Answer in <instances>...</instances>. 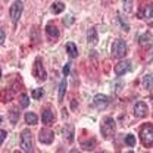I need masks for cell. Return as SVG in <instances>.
I'll return each instance as SVG.
<instances>
[{
  "label": "cell",
  "instance_id": "obj_15",
  "mask_svg": "<svg viewBox=\"0 0 153 153\" xmlns=\"http://www.w3.org/2000/svg\"><path fill=\"white\" fill-rule=\"evenodd\" d=\"M63 10H65V3H62V1H55V3L52 4V12H53L55 15L62 13Z\"/></svg>",
  "mask_w": 153,
  "mask_h": 153
},
{
  "label": "cell",
  "instance_id": "obj_20",
  "mask_svg": "<svg viewBox=\"0 0 153 153\" xmlns=\"http://www.w3.org/2000/svg\"><path fill=\"white\" fill-rule=\"evenodd\" d=\"M81 146H82V149L84 150H88V152H91L93 149L96 147V140H90V141H84V143H81Z\"/></svg>",
  "mask_w": 153,
  "mask_h": 153
},
{
  "label": "cell",
  "instance_id": "obj_11",
  "mask_svg": "<svg viewBox=\"0 0 153 153\" xmlns=\"http://www.w3.org/2000/svg\"><path fill=\"white\" fill-rule=\"evenodd\" d=\"M46 33H47V37L50 38V40H56L59 38V30H57V27L55 24H47L46 25Z\"/></svg>",
  "mask_w": 153,
  "mask_h": 153
},
{
  "label": "cell",
  "instance_id": "obj_34",
  "mask_svg": "<svg viewBox=\"0 0 153 153\" xmlns=\"http://www.w3.org/2000/svg\"><path fill=\"white\" fill-rule=\"evenodd\" d=\"M13 153H21V152H18V150H15V152H13Z\"/></svg>",
  "mask_w": 153,
  "mask_h": 153
},
{
  "label": "cell",
  "instance_id": "obj_6",
  "mask_svg": "<svg viewBox=\"0 0 153 153\" xmlns=\"http://www.w3.org/2000/svg\"><path fill=\"white\" fill-rule=\"evenodd\" d=\"M38 140H40V143H43V144H52L53 140H55V134H53L52 130H49V128H41L40 133H38Z\"/></svg>",
  "mask_w": 153,
  "mask_h": 153
},
{
  "label": "cell",
  "instance_id": "obj_33",
  "mask_svg": "<svg viewBox=\"0 0 153 153\" xmlns=\"http://www.w3.org/2000/svg\"><path fill=\"white\" fill-rule=\"evenodd\" d=\"M127 153H134V152H133V150H130V152H127Z\"/></svg>",
  "mask_w": 153,
  "mask_h": 153
},
{
  "label": "cell",
  "instance_id": "obj_27",
  "mask_svg": "<svg viewBox=\"0 0 153 153\" xmlns=\"http://www.w3.org/2000/svg\"><path fill=\"white\" fill-rule=\"evenodd\" d=\"M69 69H71V63H65V66H63V69H62L63 76H68V74H69Z\"/></svg>",
  "mask_w": 153,
  "mask_h": 153
},
{
  "label": "cell",
  "instance_id": "obj_23",
  "mask_svg": "<svg viewBox=\"0 0 153 153\" xmlns=\"http://www.w3.org/2000/svg\"><path fill=\"white\" fill-rule=\"evenodd\" d=\"M19 103H21L22 108H28V105H30V97L27 94H21V97H19Z\"/></svg>",
  "mask_w": 153,
  "mask_h": 153
},
{
  "label": "cell",
  "instance_id": "obj_36",
  "mask_svg": "<svg viewBox=\"0 0 153 153\" xmlns=\"http://www.w3.org/2000/svg\"><path fill=\"white\" fill-rule=\"evenodd\" d=\"M152 102H153V96H152Z\"/></svg>",
  "mask_w": 153,
  "mask_h": 153
},
{
  "label": "cell",
  "instance_id": "obj_32",
  "mask_svg": "<svg viewBox=\"0 0 153 153\" xmlns=\"http://www.w3.org/2000/svg\"><path fill=\"white\" fill-rule=\"evenodd\" d=\"M0 79H1V66H0Z\"/></svg>",
  "mask_w": 153,
  "mask_h": 153
},
{
  "label": "cell",
  "instance_id": "obj_24",
  "mask_svg": "<svg viewBox=\"0 0 153 153\" xmlns=\"http://www.w3.org/2000/svg\"><path fill=\"white\" fill-rule=\"evenodd\" d=\"M43 94H44V90H43V88H34V90H33V93H31L33 99H41Z\"/></svg>",
  "mask_w": 153,
  "mask_h": 153
},
{
  "label": "cell",
  "instance_id": "obj_12",
  "mask_svg": "<svg viewBox=\"0 0 153 153\" xmlns=\"http://www.w3.org/2000/svg\"><path fill=\"white\" fill-rule=\"evenodd\" d=\"M41 121H43V124H46V125L53 124V121H55V114H53V111L46 109V111L43 112V115H41Z\"/></svg>",
  "mask_w": 153,
  "mask_h": 153
},
{
  "label": "cell",
  "instance_id": "obj_22",
  "mask_svg": "<svg viewBox=\"0 0 153 153\" xmlns=\"http://www.w3.org/2000/svg\"><path fill=\"white\" fill-rule=\"evenodd\" d=\"M150 40H152V36H150V33H144L141 37H140V44H143V46H146V44H149L150 43Z\"/></svg>",
  "mask_w": 153,
  "mask_h": 153
},
{
  "label": "cell",
  "instance_id": "obj_4",
  "mask_svg": "<svg viewBox=\"0 0 153 153\" xmlns=\"http://www.w3.org/2000/svg\"><path fill=\"white\" fill-rule=\"evenodd\" d=\"M127 43L124 40H115L114 44H112V56L115 57H124L127 55Z\"/></svg>",
  "mask_w": 153,
  "mask_h": 153
},
{
  "label": "cell",
  "instance_id": "obj_18",
  "mask_svg": "<svg viewBox=\"0 0 153 153\" xmlns=\"http://www.w3.org/2000/svg\"><path fill=\"white\" fill-rule=\"evenodd\" d=\"M143 85L144 88H153V74H146L143 76Z\"/></svg>",
  "mask_w": 153,
  "mask_h": 153
},
{
  "label": "cell",
  "instance_id": "obj_16",
  "mask_svg": "<svg viewBox=\"0 0 153 153\" xmlns=\"http://www.w3.org/2000/svg\"><path fill=\"white\" fill-rule=\"evenodd\" d=\"M65 93H66V78H63V79L60 81V84H59V93H57L59 100H63Z\"/></svg>",
  "mask_w": 153,
  "mask_h": 153
},
{
  "label": "cell",
  "instance_id": "obj_17",
  "mask_svg": "<svg viewBox=\"0 0 153 153\" xmlns=\"http://www.w3.org/2000/svg\"><path fill=\"white\" fill-rule=\"evenodd\" d=\"M25 121H27V124H30V125H36L38 122V118L34 112H27V114H25Z\"/></svg>",
  "mask_w": 153,
  "mask_h": 153
},
{
  "label": "cell",
  "instance_id": "obj_28",
  "mask_svg": "<svg viewBox=\"0 0 153 153\" xmlns=\"http://www.w3.org/2000/svg\"><path fill=\"white\" fill-rule=\"evenodd\" d=\"M6 135H7L6 130H0V146H1V144H3V141L6 140Z\"/></svg>",
  "mask_w": 153,
  "mask_h": 153
},
{
  "label": "cell",
  "instance_id": "obj_37",
  "mask_svg": "<svg viewBox=\"0 0 153 153\" xmlns=\"http://www.w3.org/2000/svg\"><path fill=\"white\" fill-rule=\"evenodd\" d=\"M102 153H103V152H102Z\"/></svg>",
  "mask_w": 153,
  "mask_h": 153
},
{
  "label": "cell",
  "instance_id": "obj_2",
  "mask_svg": "<svg viewBox=\"0 0 153 153\" xmlns=\"http://www.w3.org/2000/svg\"><path fill=\"white\" fill-rule=\"evenodd\" d=\"M21 147L25 153H33L34 152V141H33V134L30 133V130H24L21 133Z\"/></svg>",
  "mask_w": 153,
  "mask_h": 153
},
{
  "label": "cell",
  "instance_id": "obj_25",
  "mask_svg": "<svg viewBox=\"0 0 153 153\" xmlns=\"http://www.w3.org/2000/svg\"><path fill=\"white\" fill-rule=\"evenodd\" d=\"M125 143H127L130 147H134V146H135V137H134L133 134H128V135L125 137Z\"/></svg>",
  "mask_w": 153,
  "mask_h": 153
},
{
  "label": "cell",
  "instance_id": "obj_31",
  "mask_svg": "<svg viewBox=\"0 0 153 153\" xmlns=\"http://www.w3.org/2000/svg\"><path fill=\"white\" fill-rule=\"evenodd\" d=\"M124 4H125V9H127V10H130V9H131V1H125Z\"/></svg>",
  "mask_w": 153,
  "mask_h": 153
},
{
  "label": "cell",
  "instance_id": "obj_10",
  "mask_svg": "<svg viewBox=\"0 0 153 153\" xmlns=\"http://www.w3.org/2000/svg\"><path fill=\"white\" fill-rule=\"evenodd\" d=\"M147 105L144 102H137L134 106V116L135 118H144L147 116Z\"/></svg>",
  "mask_w": 153,
  "mask_h": 153
},
{
  "label": "cell",
  "instance_id": "obj_14",
  "mask_svg": "<svg viewBox=\"0 0 153 153\" xmlns=\"http://www.w3.org/2000/svg\"><path fill=\"white\" fill-rule=\"evenodd\" d=\"M87 41L90 43V44H96L97 41H99V37H97V30L96 28H90L88 30V33H87Z\"/></svg>",
  "mask_w": 153,
  "mask_h": 153
},
{
  "label": "cell",
  "instance_id": "obj_13",
  "mask_svg": "<svg viewBox=\"0 0 153 153\" xmlns=\"http://www.w3.org/2000/svg\"><path fill=\"white\" fill-rule=\"evenodd\" d=\"M144 19H146V22L150 27H153V3H149L146 6V9H144Z\"/></svg>",
  "mask_w": 153,
  "mask_h": 153
},
{
  "label": "cell",
  "instance_id": "obj_30",
  "mask_svg": "<svg viewBox=\"0 0 153 153\" xmlns=\"http://www.w3.org/2000/svg\"><path fill=\"white\" fill-rule=\"evenodd\" d=\"M4 38H6V34H4V31L0 28V46L3 44V41H4Z\"/></svg>",
  "mask_w": 153,
  "mask_h": 153
},
{
  "label": "cell",
  "instance_id": "obj_21",
  "mask_svg": "<svg viewBox=\"0 0 153 153\" xmlns=\"http://www.w3.org/2000/svg\"><path fill=\"white\" fill-rule=\"evenodd\" d=\"M9 119H10V122L15 125L16 122H18V119H19V112L16 111V109H12L10 112H9Z\"/></svg>",
  "mask_w": 153,
  "mask_h": 153
},
{
  "label": "cell",
  "instance_id": "obj_26",
  "mask_svg": "<svg viewBox=\"0 0 153 153\" xmlns=\"http://www.w3.org/2000/svg\"><path fill=\"white\" fill-rule=\"evenodd\" d=\"M10 99H12V93L10 91H6V90H3V93H1V102H10Z\"/></svg>",
  "mask_w": 153,
  "mask_h": 153
},
{
  "label": "cell",
  "instance_id": "obj_3",
  "mask_svg": "<svg viewBox=\"0 0 153 153\" xmlns=\"http://www.w3.org/2000/svg\"><path fill=\"white\" fill-rule=\"evenodd\" d=\"M100 131H102V135L105 138H112L115 134V121L114 118L111 116H106L102 122V127H100Z\"/></svg>",
  "mask_w": 153,
  "mask_h": 153
},
{
  "label": "cell",
  "instance_id": "obj_1",
  "mask_svg": "<svg viewBox=\"0 0 153 153\" xmlns=\"http://www.w3.org/2000/svg\"><path fill=\"white\" fill-rule=\"evenodd\" d=\"M140 138L144 147L153 146V124H144L140 130Z\"/></svg>",
  "mask_w": 153,
  "mask_h": 153
},
{
  "label": "cell",
  "instance_id": "obj_9",
  "mask_svg": "<svg viewBox=\"0 0 153 153\" xmlns=\"http://www.w3.org/2000/svg\"><path fill=\"white\" fill-rule=\"evenodd\" d=\"M130 69H131V62H130V60H119V62L115 65V74L119 76L127 74Z\"/></svg>",
  "mask_w": 153,
  "mask_h": 153
},
{
  "label": "cell",
  "instance_id": "obj_5",
  "mask_svg": "<svg viewBox=\"0 0 153 153\" xmlns=\"http://www.w3.org/2000/svg\"><path fill=\"white\" fill-rule=\"evenodd\" d=\"M22 10H24V3L22 1H13V4L10 6V19L13 24H16L22 15Z\"/></svg>",
  "mask_w": 153,
  "mask_h": 153
},
{
  "label": "cell",
  "instance_id": "obj_19",
  "mask_svg": "<svg viewBox=\"0 0 153 153\" xmlns=\"http://www.w3.org/2000/svg\"><path fill=\"white\" fill-rule=\"evenodd\" d=\"M66 50H68V55L71 57L78 56V50H76V46L74 43H68V44H66Z\"/></svg>",
  "mask_w": 153,
  "mask_h": 153
},
{
  "label": "cell",
  "instance_id": "obj_35",
  "mask_svg": "<svg viewBox=\"0 0 153 153\" xmlns=\"http://www.w3.org/2000/svg\"><path fill=\"white\" fill-rule=\"evenodd\" d=\"M0 124H1V116H0Z\"/></svg>",
  "mask_w": 153,
  "mask_h": 153
},
{
  "label": "cell",
  "instance_id": "obj_29",
  "mask_svg": "<svg viewBox=\"0 0 153 153\" xmlns=\"http://www.w3.org/2000/svg\"><path fill=\"white\" fill-rule=\"evenodd\" d=\"M72 22H74V16H72V15H69V16H66V18L63 19V24H65V25H71Z\"/></svg>",
  "mask_w": 153,
  "mask_h": 153
},
{
  "label": "cell",
  "instance_id": "obj_8",
  "mask_svg": "<svg viewBox=\"0 0 153 153\" xmlns=\"http://www.w3.org/2000/svg\"><path fill=\"white\" fill-rule=\"evenodd\" d=\"M93 105H94L96 109L103 111L109 105V99H108V96H105V94H96L94 99H93Z\"/></svg>",
  "mask_w": 153,
  "mask_h": 153
},
{
  "label": "cell",
  "instance_id": "obj_7",
  "mask_svg": "<svg viewBox=\"0 0 153 153\" xmlns=\"http://www.w3.org/2000/svg\"><path fill=\"white\" fill-rule=\"evenodd\" d=\"M34 76L37 78L38 81H46V78H47V74H46V71L43 68V63H41L40 57L36 59V63H34Z\"/></svg>",
  "mask_w": 153,
  "mask_h": 153
}]
</instances>
